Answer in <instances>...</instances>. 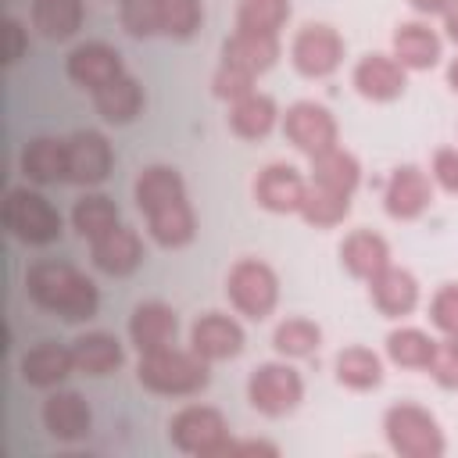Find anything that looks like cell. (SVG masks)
Wrapping results in <instances>:
<instances>
[{
	"instance_id": "6da1fadb",
	"label": "cell",
	"mask_w": 458,
	"mask_h": 458,
	"mask_svg": "<svg viewBox=\"0 0 458 458\" xmlns=\"http://www.w3.org/2000/svg\"><path fill=\"white\" fill-rule=\"evenodd\" d=\"M25 293L36 308L64 318V322H89L100 311L97 283L68 261H36L25 272Z\"/></svg>"
},
{
	"instance_id": "7a4b0ae2",
	"label": "cell",
	"mask_w": 458,
	"mask_h": 458,
	"mask_svg": "<svg viewBox=\"0 0 458 458\" xmlns=\"http://www.w3.org/2000/svg\"><path fill=\"white\" fill-rule=\"evenodd\" d=\"M136 379H140L143 390H150L157 397H193V394L208 390V383H211V361H204L193 347L168 344L161 351L140 354Z\"/></svg>"
},
{
	"instance_id": "3957f363",
	"label": "cell",
	"mask_w": 458,
	"mask_h": 458,
	"mask_svg": "<svg viewBox=\"0 0 458 458\" xmlns=\"http://www.w3.org/2000/svg\"><path fill=\"white\" fill-rule=\"evenodd\" d=\"M383 437L401 458H440L447 451L437 415L415 401H397L383 411Z\"/></svg>"
},
{
	"instance_id": "277c9868",
	"label": "cell",
	"mask_w": 458,
	"mask_h": 458,
	"mask_svg": "<svg viewBox=\"0 0 458 458\" xmlns=\"http://www.w3.org/2000/svg\"><path fill=\"white\" fill-rule=\"evenodd\" d=\"M168 440L179 454L193 458H233V433L218 408L186 404L168 419Z\"/></svg>"
},
{
	"instance_id": "5b68a950",
	"label": "cell",
	"mask_w": 458,
	"mask_h": 458,
	"mask_svg": "<svg viewBox=\"0 0 458 458\" xmlns=\"http://www.w3.org/2000/svg\"><path fill=\"white\" fill-rule=\"evenodd\" d=\"M225 297L236 315L265 322L279 304V276L261 258H240L225 276Z\"/></svg>"
},
{
	"instance_id": "8992f818",
	"label": "cell",
	"mask_w": 458,
	"mask_h": 458,
	"mask_svg": "<svg viewBox=\"0 0 458 458\" xmlns=\"http://www.w3.org/2000/svg\"><path fill=\"white\" fill-rule=\"evenodd\" d=\"M4 225H7V233L14 240H21L29 247H47L64 229L61 211L39 190H29V186H11L7 190V197H4Z\"/></svg>"
},
{
	"instance_id": "52a82bcc",
	"label": "cell",
	"mask_w": 458,
	"mask_h": 458,
	"mask_svg": "<svg viewBox=\"0 0 458 458\" xmlns=\"http://www.w3.org/2000/svg\"><path fill=\"white\" fill-rule=\"evenodd\" d=\"M247 401L265 419H283V415H290V411L301 408V401H304V379H301V372L286 358L261 361L247 376Z\"/></svg>"
},
{
	"instance_id": "ba28073f",
	"label": "cell",
	"mask_w": 458,
	"mask_h": 458,
	"mask_svg": "<svg viewBox=\"0 0 458 458\" xmlns=\"http://www.w3.org/2000/svg\"><path fill=\"white\" fill-rule=\"evenodd\" d=\"M347 43L344 36L326 21H308L290 39V64L304 79H329L344 64Z\"/></svg>"
},
{
	"instance_id": "9c48e42d",
	"label": "cell",
	"mask_w": 458,
	"mask_h": 458,
	"mask_svg": "<svg viewBox=\"0 0 458 458\" xmlns=\"http://www.w3.org/2000/svg\"><path fill=\"white\" fill-rule=\"evenodd\" d=\"M283 136L293 150H301L304 157H315L329 147L340 143V125L333 118V111L318 100H293L283 111Z\"/></svg>"
},
{
	"instance_id": "30bf717a",
	"label": "cell",
	"mask_w": 458,
	"mask_h": 458,
	"mask_svg": "<svg viewBox=\"0 0 458 458\" xmlns=\"http://www.w3.org/2000/svg\"><path fill=\"white\" fill-rule=\"evenodd\" d=\"M433 204V179L419 165H397L383 186V211L394 222H415Z\"/></svg>"
},
{
	"instance_id": "8fae6325",
	"label": "cell",
	"mask_w": 458,
	"mask_h": 458,
	"mask_svg": "<svg viewBox=\"0 0 458 458\" xmlns=\"http://www.w3.org/2000/svg\"><path fill=\"white\" fill-rule=\"evenodd\" d=\"M351 86L372 104H394L408 89V68L394 54H365L351 72Z\"/></svg>"
},
{
	"instance_id": "7c38bea8",
	"label": "cell",
	"mask_w": 458,
	"mask_h": 458,
	"mask_svg": "<svg viewBox=\"0 0 458 458\" xmlns=\"http://www.w3.org/2000/svg\"><path fill=\"white\" fill-rule=\"evenodd\" d=\"M64 72H68V79H72L79 89L97 93L100 86H107V82H114L118 75H125V64H122V54H118L111 43H104V39H86V43H79V47L68 50Z\"/></svg>"
},
{
	"instance_id": "4fadbf2b",
	"label": "cell",
	"mask_w": 458,
	"mask_h": 458,
	"mask_svg": "<svg viewBox=\"0 0 458 458\" xmlns=\"http://www.w3.org/2000/svg\"><path fill=\"white\" fill-rule=\"evenodd\" d=\"M308 179L286 165V161H272L254 175V200L258 208L272 211V215H301V204L308 197Z\"/></svg>"
},
{
	"instance_id": "5bb4252c",
	"label": "cell",
	"mask_w": 458,
	"mask_h": 458,
	"mask_svg": "<svg viewBox=\"0 0 458 458\" xmlns=\"http://www.w3.org/2000/svg\"><path fill=\"white\" fill-rule=\"evenodd\" d=\"M68 143V182L75 186H100L111 168H114V150L104 132L97 129H79L64 136Z\"/></svg>"
},
{
	"instance_id": "9a60e30c",
	"label": "cell",
	"mask_w": 458,
	"mask_h": 458,
	"mask_svg": "<svg viewBox=\"0 0 458 458\" xmlns=\"http://www.w3.org/2000/svg\"><path fill=\"white\" fill-rule=\"evenodd\" d=\"M247 336H243V326L225 315V311H204L193 318L190 326V347L204 358V361H229L243 351Z\"/></svg>"
},
{
	"instance_id": "2e32d148",
	"label": "cell",
	"mask_w": 458,
	"mask_h": 458,
	"mask_svg": "<svg viewBox=\"0 0 458 458\" xmlns=\"http://www.w3.org/2000/svg\"><path fill=\"white\" fill-rule=\"evenodd\" d=\"M39 419H43V429L61 444H75V440L89 437V426H93V411H89L86 397L79 390H61V386H54L47 394Z\"/></svg>"
},
{
	"instance_id": "e0dca14e",
	"label": "cell",
	"mask_w": 458,
	"mask_h": 458,
	"mask_svg": "<svg viewBox=\"0 0 458 458\" xmlns=\"http://www.w3.org/2000/svg\"><path fill=\"white\" fill-rule=\"evenodd\" d=\"M89 261H93L97 272H104L111 279H125L143 265V240H140L136 229L118 222L104 236L89 240Z\"/></svg>"
},
{
	"instance_id": "ac0fdd59",
	"label": "cell",
	"mask_w": 458,
	"mask_h": 458,
	"mask_svg": "<svg viewBox=\"0 0 458 458\" xmlns=\"http://www.w3.org/2000/svg\"><path fill=\"white\" fill-rule=\"evenodd\" d=\"M390 54H394L408 72H429V68H437L440 57H444V39H440V32H437L429 21H422V18L401 21V25L394 29V36H390Z\"/></svg>"
},
{
	"instance_id": "d6986e66",
	"label": "cell",
	"mask_w": 458,
	"mask_h": 458,
	"mask_svg": "<svg viewBox=\"0 0 458 458\" xmlns=\"http://www.w3.org/2000/svg\"><path fill=\"white\" fill-rule=\"evenodd\" d=\"M18 372H21V379H25L29 386H36V390H54V386H61V383L75 372L72 344H68V347L57 344V340H39V344H32V347L21 354Z\"/></svg>"
},
{
	"instance_id": "ffe728a7",
	"label": "cell",
	"mask_w": 458,
	"mask_h": 458,
	"mask_svg": "<svg viewBox=\"0 0 458 458\" xmlns=\"http://www.w3.org/2000/svg\"><path fill=\"white\" fill-rule=\"evenodd\" d=\"M419 279L401 265H386L376 279H369V301L383 318H408L419 308Z\"/></svg>"
},
{
	"instance_id": "44dd1931",
	"label": "cell",
	"mask_w": 458,
	"mask_h": 458,
	"mask_svg": "<svg viewBox=\"0 0 458 458\" xmlns=\"http://www.w3.org/2000/svg\"><path fill=\"white\" fill-rule=\"evenodd\" d=\"M175 333H179V315L165 301H143L129 315V340L140 354L175 344Z\"/></svg>"
},
{
	"instance_id": "7402d4cb",
	"label": "cell",
	"mask_w": 458,
	"mask_h": 458,
	"mask_svg": "<svg viewBox=\"0 0 458 458\" xmlns=\"http://www.w3.org/2000/svg\"><path fill=\"white\" fill-rule=\"evenodd\" d=\"M21 175L36 186L68 182V143L57 136H32L21 147Z\"/></svg>"
},
{
	"instance_id": "603a6c76",
	"label": "cell",
	"mask_w": 458,
	"mask_h": 458,
	"mask_svg": "<svg viewBox=\"0 0 458 458\" xmlns=\"http://www.w3.org/2000/svg\"><path fill=\"white\" fill-rule=\"evenodd\" d=\"M340 265L347 268V276H354V279H361V283L376 279L386 265H394V261H390V243H386V236H379V233H372V229H354V233H347L344 243H340Z\"/></svg>"
},
{
	"instance_id": "cb8c5ba5",
	"label": "cell",
	"mask_w": 458,
	"mask_h": 458,
	"mask_svg": "<svg viewBox=\"0 0 458 458\" xmlns=\"http://www.w3.org/2000/svg\"><path fill=\"white\" fill-rule=\"evenodd\" d=\"M279 54H283V43H279V36H268V32H240L236 29L222 43V61L250 72L254 79L265 75L279 61Z\"/></svg>"
},
{
	"instance_id": "d4e9b609",
	"label": "cell",
	"mask_w": 458,
	"mask_h": 458,
	"mask_svg": "<svg viewBox=\"0 0 458 458\" xmlns=\"http://www.w3.org/2000/svg\"><path fill=\"white\" fill-rule=\"evenodd\" d=\"M279 122H283V111H279V104L268 93H258L254 89L243 100L229 104V129H233V136H240L247 143L265 140Z\"/></svg>"
},
{
	"instance_id": "484cf974",
	"label": "cell",
	"mask_w": 458,
	"mask_h": 458,
	"mask_svg": "<svg viewBox=\"0 0 458 458\" xmlns=\"http://www.w3.org/2000/svg\"><path fill=\"white\" fill-rule=\"evenodd\" d=\"M143 218H147L150 240L157 247H165V250L190 247L193 236H197V215H193V208H190L186 197H179V200H172V204H165V208H157V211H150Z\"/></svg>"
},
{
	"instance_id": "4316f807",
	"label": "cell",
	"mask_w": 458,
	"mask_h": 458,
	"mask_svg": "<svg viewBox=\"0 0 458 458\" xmlns=\"http://www.w3.org/2000/svg\"><path fill=\"white\" fill-rule=\"evenodd\" d=\"M72 354H75V372L93 376V379L118 372L122 361H125V351H122L118 336L114 333H104V329H93V333L75 336L72 340Z\"/></svg>"
},
{
	"instance_id": "83f0119b",
	"label": "cell",
	"mask_w": 458,
	"mask_h": 458,
	"mask_svg": "<svg viewBox=\"0 0 458 458\" xmlns=\"http://www.w3.org/2000/svg\"><path fill=\"white\" fill-rule=\"evenodd\" d=\"M179 197H186V179H182L179 168H172V165L140 168V175L132 182V200H136V208L143 215H150V211H157V208H165V204H172Z\"/></svg>"
},
{
	"instance_id": "f1b7e54d",
	"label": "cell",
	"mask_w": 458,
	"mask_h": 458,
	"mask_svg": "<svg viewBox=\"0 0 458 458\" xmlns=\"http://www.w3.org/2000/svg\"><path fill=\"white\" fill-rule=\"evenodd\" d=\"M311 161V182L315 186H326V190H333V193H347V197H354V190L361 186V165H358V157L347 150V147H329V150H322V154H315V157H308Z\"/></svg>"
},
{
	"instance_id": "f546056e",
	"label": "cell",
	"mask_w": 458,
	"mask_h": 458,
	"mask_svg": "<svg viewBox=\"0 0 458 458\" xmlns=\"http://www.w3.org/2000/svg\"><path fill=\"white\" fill-rule=\"evenodd\" d=\"M333 372H336V383L354 390V394H369L383 383V358L372 351V347H361V344H351V347H340L336 358H333Z\"/></svg>"
},
{
	"instance_id": "4dcf8cb0",
	"label": "cell",
	"mask_w": 458,
	"mask_h": 458,
	"mask_svg": "<svg viewBox=\"0 0 458 458\" xmlns=\"http://www.w3.org/2000/svg\"><path fill=\"white\" fill-rule=\"evenodd\" d=\"M89 97H93L97 114H100L107 125H129V122L143 111V86H140L129 72L118 75L114 82L100 86V89L89 93Z\"/></svg>"
},
{
	"instance_id": "1f68e13d",
	"label": "cell",
	"mask_w": 458,
	"mask_h": 458,
	"mask_svg": "<svg viewBox=\"0 0 458 458\" xmlns=\"http://www.w3.org/2000/svg\"><path fill=\"white\" fill-rule=\"evenodd\" d=\"M32 29L43 39H72L86 21L82 0H32Z\"/></svg>"
},
{
	"instance_id": "d6a6232c",
	"label": "cell",
	"mask_w": 458,
	"mask_h": 458,
	"mask_svg": "<svg viewBox=\"0 0 458 458\" xmlns=\"http://www.w3.org/2000/svg\"><path fill=\"white\" fill-rule=\"evenodd\" d=\"M433 351H437V340H433L426 329H419V326H397V329L386 333V358H390L397 369L426 372Z\"/></svg>"
},
{
	"instance_id": "836d02e7",
	"label": "cell",
	"mask_w": 458,
	"mask_h": 458,
	"mask_svg": "<svg viewBox=\"0 0 458 458\" xmlns=\"http://www.w3.org/2000/svg\"><path fill=\"white\" fill-rule=\"evenodd\" d=\"M272 347L279 358L286 361H301V358H311L318 347H322V329L318 322L304 318V315H290L283 318L276 329H272Z\"/></svg>"
},
{
	"instance_id": "e575fe53",
	"label": "cell",
	"mask_w": 458,
	"mask_h": 458,
	"mask_svg": "<svg viewBox=\"0 0 458 458\" xmlns=\"http://www.w3.org/2000/svg\"><path fill=\"white\" fill-rule=\"evenodd\" d=\"M72 229L82 236V240H97L104 236L107 229H114L122 218H118V204L107 197V193H82L75 204H72Z\"/></svg>"
},
{
	"instance_id": "d590c367",
	"label": "cell",
	"mask_w": 458,
	"mask_h": 458,
	"mask_svg": "<svg viewBox=\"0 0 458 458\" xmlns=\"http://www.w3.org/2000/svg\"><path fill=\"white\" fill-rule=\"evenodd\" d=\"M311 182V179H308ZM351 215V197L347 193H333L326 186H308V197L301 204V218L311 225V229H333L340 225L344 218Z\"/></svg>"
},
{
	"instance_id": "8d00e7d4",
	"label": "cell",
	"mask_w": 458,
	"mask_h": 458,
	"mask_svg": "<svg viewBox=\"0 0 458 458\" xmlns=\"http://www.w3.org/2000/svg\"><path fill=\"white\" fill-rule=\"evenodd\" d=\"M286 18H290V0H240V7H236V29L240 32L279 36Z\"/></svg>"
},
{
	"instance_id": "74e56055",
	"label": "cell",
	"mask_w": 458,
	"mask_h": 458,
	"mask_svg": "<svg viewBox=\"0 0 458 458\" xmlns=\"http://www.w3.org/2000/svg\"><path fill=\"white\" fill-rule=\"evenodd\" d=\"M118 21L129 36L136 39H150L161 36V21H165V0H118Z\"/></svg>"
},
{
	"instance_id": "f35d334b",
	"label": "cell",
	"mask_w": 458,
	"mask_h": 458,
	"mask_svg": "<svg viewBox=\"0 0 458 458\" xmlns=\"http://www.w3.org/2000/svg\"><path fill=\"white\" fill-rule=\"evenodd\" d=\"M200 21H204V4L200 0H165L161 36H168V39H193Z\"/></svg>"
},
{
	"instance_id": "ab89813d",
	"label": "cell",
	"mask_w": 458,
	"mask_h": 458,
	"mask_svg": "<svg viewBox=\"0 0 458 458\" xmlns=\"http://www.w3.org/2000/svg\"><path fill=\"white\" fill-rule=\"evenodd\" d=\"M254 82H258V79H254L250 72L218 61V68H215V75H211V93H215L222 104H236V100H243L247 93H254Z\"/></svg>"
},
{
	"instance_id": "60d3db41",
	"label": "cell",
	"mask_w": 458,
	"mask_h": 458,
	"mask_svg": "<svg viewBox=\"0 0 458 458\" xmlns=\"http://www.w3.org/2000/svg\"><path fill=\"white\" fill-rule=\"evenodd\" d=\"M426 372L433 376V383L440 390H458V336L437 340V351H433Z\"/></svg>"
},
{
	"instance_id": "b9f144b4",
	"label": "cell",
	"mask_w": 458,
	"mask_h": 458,
	"mask_svg": "<svg viewBox=\"0 0 458 458\" xmlns=\"http://www.w3.org/2000/svg\"><path fill=\"white\" fill-rule=\"evenodd\" d=\"M429 322L440 336H458V283H444L429 301Z\"/></svg>"
},
{
	"instance_id": "7bdbcfd3",
	"label": "cell",
	"mask_w": 458,
	"mask_h": 458,
	"mask_svg": "<svg viewBox=\"0 0 458 458\" xmlns=\"http://www.w3.org/2000/svg\"><path fill=\"white\" fill-rule=\"evenodd\" d=\"M429 179L444 193L458 197V147H437L429 161Z\"/></svg>"
},
{
	"instance_id": "ee69618b",
	"label": "cell",
	"mask_w": 458,
	"mask_h": 458,
	"mask_svg": "<svg viewBox=\"0 0 458 458\" xmlns=\"http://www.w3.org/2000/svg\"><path fill=\"white\" fill-rule=\"evenodd\" d=\"M4 25H7V57H4V61L14 64V61L25 54V25H21L18 18H7Z\"/></svg>"
},
{
	"instance_id": "f6af8a7d",
	"label": "cell",
	"mask_w": 458,
	"mask_h": 458,
	"mask_svg": "<svg viewBox=\"0 0 458 458\" xmlns=\"http://www.w3.org/2000/svg\"><path fill=\"white\" fill-rule=\"evenodd\" d=\"M276 458L279 454V447L276 444H268V440H236L233 444V458Z\"/></svg>"
},
{
	"instance_id": "bcb514c9",
	"label": "cell",
	"mask_w": 458,
	"mask_h": 458,
	"mask_svg": "<svg viewBox=\"0 0 458 458\" xmlns=\"http://www.w3.org/2000/svg\"><path fill=\"white\" fill-rule=\"evenodd\" d=\"M440 18H444V32H447V39L458 47V0H451L447 11H444Z\"/></svg>"
},
{
	"instance_id": "7dc6e473",
	"label": "cell",
	"mask_w": 458,
	"mask_h": 458,
	"mask_svg": "<svg viewBox=\"0 0 458 458\" xmlns=\"http://www.w3.org/2000/svg\"><path fill=\"white\" fill-rule=\"evenodd\" d=\"M408 4H411V11H415V14H426V18H433V14H444L451 0H408Z\"/></svg>"
},
{
	"instance_id": "c3c4849f",
	"label": "cell",
	"mask_w": 458,
	"mask_h": 458,
	"mask_svg": "<svg viewBox=\"0 0 458 458\" xmlns=\"http://www.w3.org/2000/svg\"><path fill=\"white\" fill-rule=\"evenodd\" d=\"M447 86L458 93V57H451V64H447Z\"/></svg>"
}]
</instances>
